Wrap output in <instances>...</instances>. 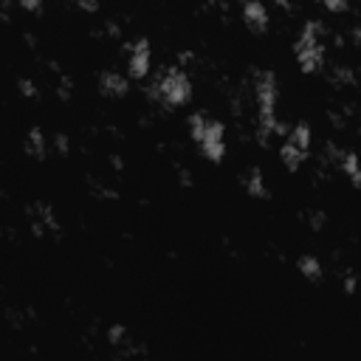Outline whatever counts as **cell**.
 Listing matches in <instances>:
<instances>
[{
	"label": "cell",
	"instance_id": "obj_1",
	"mask_svg": "<svg viewBox=\"0 0 361 361\" xmlns=\"http://www.w3.org/2000/svg\"><path fill=\"white\" fill-rule=\"evenodd\" d=\"M192 96V79L189 74L175 65V68H161L158 74L153 77L150 88H147V99L164 110H173V108H181L189 102Z\"/></svg>",
	"mask_w": 361,
	"mask_h": 361
},
{
	"label": "cell",
	"instance_id": "obj_2",
	"mask_svg": "<svg viewBox=\"0 0 361 361\" xmlns=\"http://www.w3.org/2000/svg\"><path fill=\"white\" fill-rule=\"evenodd\" d=\"M327 37H330V29L325 26L322 20H308L297 42H294V54H297V62L305 74H319L325 68V60H327Z\"/></svg>",
	"mask_w": 361,
	"mask_h": 361
},
{
	"label": "cell",
	"instance_id": "obj_3",
	"mask_svg": "<svg viewBox=\"0 0 361 361\" xmlns=\"http://www.w3.org/2000/svg\"><path fill=\"white\" fill-rule=\"evenodd\" d=\"M189 133L198 141V147L203 158L209 161H221L226 153V138H223V125L218 119H212L206 113H192L189 116Z\"/></svg>",
	"mask_w": 361,
	"mask_h": 361
},
{
	"label": "cell",
	"instance_id": "obj_4",
	"mask_svg": "<svg viewBox=\"0 0 361 361\" xmlns=\"http://www.w3.org/2000/svg\"><path fill=\"white\" fill-rule=\"evenodd\" d=\"M310 147H314V136H310V127L302 122L297 127H288L285 138L279 141V155H282V164L288 166L291 173H297L302 161L310 155Z\"/></svg>",
	"mask_w": 361,
	"mask_h": 361
},
{
	"label": "cell",
	"instance_id": "obj_5",
	"mask_svg": "<svg viewBox=\"0 0 361 361\" xmlns=\"http://www.w3.org/2000/svg\"><path fill=\"white\" fill-rule=\"evenodd\" d=\"M26 218H29V226H32L34 237H57L60 234V221H57L51 203H42V201L32 203L26 209Z\"/></svg>",
	"mask_w": 361,
	"mask_h": 361
},
{
	"label": "cell",
	"instance_id": "obj_6",
	"mask_svg": "<svg viewBox=\"0 0 361 361\" xmlns=\"http://www.w3.org/2000/svg\"><path fill=\"white\" fill-rule=\"evenodd\" d=\"M122 57H125L127 77H130V79H144V77L150 74V45H147V40L125 42Z\"/></svg>",
	"mask_w": 361,
	"mask_h": 361
},
{
	"label": "cell",
	"instance_id": "obj_7",
	"mask_svg": "<svg viewBox=\"0 0 361 361\" xmlns=\"http://www.w3.org/2000/svg\"><path fill=\"white\" fill-rule=\"evenodd\" d=\"M99 90L105 96H110V99H122V96L130 90V82H127L125 74H119V71L108 68V71H102V74H99Z\"/></svg>",
	"mask_w": 361,
	"mask_h": 361
},
{
	"label": "cell",
	"instance_id": "obj_8",
	"mask_svg": "<svg viewBox=\"0 0 361 361\" xmlns=\"http://www.w3.org/2000/svg\"><path fill=\"white\" fill-rule=\"evenodd\" d=\"M243 20H246V26L251 34H262L269 29V9L266 3H260V0H249V3L243 6Z\"/></svg>",
	"mask_w": 361,
	"mask_h": 361
},
{
	"label": "cell",
	"instance_id": "obj_9",
	"mask_svg": "<svg viewBox=\"0 0 361 361\" xmlns=\"http://www.w3.org/2000/svg\"><path fill=\"white\" fill-rule=\"evenodd\" d=\"M243 189L251 198H269V186H266V181H262L260 166H249V170L243 173Z\"/></svg>",
	"mask_w": 361,
	"mask_h": 361
},
{
	"label": "cell",
	"instance_id": "obj_10",
	"mask_svg": "<svg viewBox=\"0 0 361 361\" xmlns=\"http://www.w3.org/2000/svg\"><path fill=\"white\" fill-rule=\"evenodd\" d=\"M23 150H26L32 158H45V153H48V138H45V133L40 127H34L26 136V141H23Z\"/></svg>",
	"mask_w": 361,
	"mask_h": 361
},
{
	"label": "cell",
	"instance_id": "obj_11",
	"mask_svg": "<svg viewBox=\"0 0 361 361\" xmlns=\"http://www.w3.org/2000/svg\"><path fill=\"white\" fill-rule=\"evenodd\" d=\"M297 269L302 271L305 279H310V282H322V262H319L314 254H302V257L297 260Z\"/></svg>",
	"mask_w": 361,
	"mask_h": 361
},
{
	"label": "cell",
	"instance_id": "obj_12",
	"mask_svg": "<svg viewBox=\"0 0 361 361\" xmlns=\"http://www.w3.org/2000/svg\"><path fill=\"white\" fill-rule=\"evenodd\" d=\"M88 189H90V195L99 198V201H116V198H119L116 186H110L105 178H96V175L88 178Z\"/></svg>",
	"mask_w": 361,
	"mask_h": 361
},
{
	"label": "cell",
	"instance_id": "obj_13",
	"mask_svg": "<svg viewBox=\"0 0 361 361\" xmlns=\"http://www.w3.org/2000/svg\"><path fill=\"white\" fill-rule=\"evenodd\" d=\"M6 322H9V327L23 330L26 325L34 322V310L32 308H6Z\"/></svg>",
	"mask_w": 361,
	"mask_h": 361
},
{
	"label": "cell",
	"instance_id": "obj_14",
	"mask_svg": "<svg viewBox=\"0 0 361 361\" xmlns=\"http://www.w3.org/2000/svg\"><path fill=\"white\" fill-rule=\"evenodd\" d=\"M339 173H347V178H350V184H353V186H358V184H361L358 158H356V153H353V150H345V153H342V158H339Z\"/></svg>",
	"mask_w": 361,
	"mask_h": 361
},
{
	"label": "cell",
	"instance_id": "obj_15",
	"mask_svg": "<svg viewBox=\"0 0 361 361\" xmlns=\"http://www.w3.org/2000/svg\"><path fill=\"white\" fill-rule=\"evenodd\" d=\"M299 218H302L310 229H316V232L325 226V212H319V209H305V212L299 214Z\"/></svg>",
	"mask_w": 361,
	"mask_h": 361
},
{
	"label": "cell",
	"instance_id": "obj_16",
	"mask_svg": "<svg viewBox=\"0 0 361 361\" xmlns=\"http://www.w3.org/2000/svg\"><path fill=\"white\" fill-rule=\"evenodd\" d=\"M48 147H51L57 155H65L68 153V136H62V133L48 136Z\"/></svg>",
	"mask_w": 361,
	"mask_h": 361
},
{
	"label": "cell",
	"instance_id": "obj_17",
	"mask_svg": "<svg viewBox=\"0 0 361 361\" xmlns=\"http://www.w3.org/2000/svg\"><path fill=\"white\" fill-rule=\"evenodd\" d=\"M20 93L29 96V99H37V85L32 79H20Z\"/></svg>",
	"mask_w": 361,
	"mask_h": 361
},
{
	"label": "cell",
	"instance_id": "obj_18",
	"mask_svg": "<svg viewBox=\"0 0 361 361\" xmlns=\"http://www.w3.org/2000/svg\"><path fill=\"white\" fill-rule=\"evenodd\" d=\"M319 3H322L327 12H345V9H347V0H319Z\"/></svg>",
	"mask_w": 361,
	"mask_h": 361
},
{
	"label": "cell",
	"instance_id": "obj_19",
	"mask_svg": "<svg viewBox=\"0 0 361 361\" xmlns=\"http://www.w3.org/2000/svg\"><path fill=\"white\" fill-rule=\"evenodd\" d=\"M17 3L26 9V12H32V14H40L42 12V0H17Z\"/></svg>",
	"mask_w": 361,
	"mask_h": 361
},
{
	"label": "cell",
	"instance_id": "obj_20",
	"mask_svg": "<svg viewBox=\"0 0 361 361\" xmlns=\"http://www.w3.org/2000/svg\"><path fill=\"white\" fill-rule=\"evenodd\" d=\"M12 3H14V0H0V23H9V17H12Z\"/></svg>",
	"mask_w": 361,
	"mask_h": 361
},
{
	"label": "cell",
	"instance_id": "obj_21",
	"mask_svg": "<svg viewBox=\"0 0 361 361\" xmlns=\"http://www.w3.org/2000/svg\"><path fill=\"white\" fill-rule=\"evenodd\" d=\"M71 3H77L82 12H96V9H99V0H71Z\"/></svg>",
	"mask_w": 361,
	"mask_h": 361
},
{
	"label": "cell",
	"instance_id": "obj_22",
	"mask_svg": "<svg viewBox=\"0 0 361 361\" xmlns=\"http://www.w3.org/2000/svg\"><path fill=\"white\" fill-rule=\"evenodd\" d=\"M175 173H178V181H181L184 186H189V184H192V175H189V170H186V166L175 164Z\"/></svg>",
	"mask_w": 361,
	"mask_h": 361
},
{
	"label": "cell",
	"instance_id": "obj_23",
	"mask_svg": "<svg viewBox=\"0 0 361 361\" xmlns=\"http://www.w3.org/2000/svg\"><path fill=\"white\" fill-rule=\"evenodd\" d=\"M232 3H234V6H240V9H243V6L249 3V0H232Z\"/></svg>",
	"mask_w": 361,
	"mask_h": 361
}]
</instances>
